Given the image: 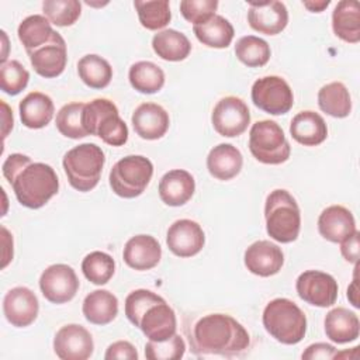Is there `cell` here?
Segmentation results:
<instances>
[{"label": "cell", "instance_id": "7dc6e473", "mask_svg": "<svg viewBox=\"0 0 360 360\" xmlns=\"http://www.w3.org/2000/svg\"><path fill=\"white\" fill-rule=\"evenodd\" d=\"M359 238L360 233L356 229L352 235H349L346 239L340 242V253L349 263H357L359 262Z\"/></svg>", "mask_w": 360, "mask_h": 360}, {"label": "cell", "instance_id": "c3c4849f", "mask_svg": "<svg viewBox=\"0 0 360 360\" xmlns=\"http://www.w3.org/2000/svg\"><path fill=\"white\" fill-rule=\"evenodd\" d=\"M1 236H3V245H4L1 267L4 269L10 263V260H13V236L8 233V231L4 226H1Z\"/></svg>", "mask_w": 360, "mask_h": 360}, {"label": "cell", "instance_id": "ac0fdd59", "mask_svg": "<svg viewBox=\"0 0 360 360\" xmlns=\"http://www.w3.org/2000/svg\"><path fill=\"white\" fill-rule=\"evenodd\" d=\"M246 269L259 277L277 274L284 264L281 248L270 240H256L245 250Z\"/></svg>", "mask_w": 360, "mask_h": 360}, {"label": "cell", "instance_id": "ee69618b", "mask_svg": "<svg viewBox=\"0 0 360 360\" xmlns=\"http://www.w3.org/2000/svg\"><path fill=\"white\" fill-rule=\"evenodd\" d=\"M218 0H183L180 1V13L193 25L201 24L215 15Z\"/></svg>", "mask_w": 360, "mask_h": 360}, {"label": "cell", "instance_id": "d6986e66", "mask_svg": "<svg viewBox=\"0 0 360 360\" xmlns=\"http://www.w3.org/2000/svg\"><path fill=\"white\" fill-rule=\"evenodd\" d=\"M132 127L142 139L155 141L162 138L170 124L167 111L156 103H142L132 112Z\"/></svg>", "mask_w": 360, "mask_h": 360}, {"label": "cell", "instance_id": "277c9868", "mask_svg": "<svg viewBox=\"0 0 360 360\" xmlns=\"http://www.w3.org/2000/svg\"><path fill=\"white\" fill-rule=\"evenodd\" d=\"M266 231L280 243L294 242L301 229V212L295 198L284 188L273 190L264 204Z\"/></svg>", "mask_w": 360, "mask_h": 360}, {"label": "cell", "instance_id": "4316f807", "mask_svg": "<svg viewBox=\"0 0 360 360\" xmlns=\"http://www.w3.org/2000/svg\"><path fill=\"white\" fill-rule=\"evenodd\" d=\"M325 333L332 342L343 345L353 342L360 333L359 316L347 308L338 307L330 309L325 316Z\"/></svg>", "mask_w": 360, "mask_h": 360}, {"label": "cell", "instance_id": "b9f144b4", "mask_svg": "<svg viewBox=\"0 0 360 360\" xmlns=\"http://www.w3.org/2000/svg\"><path fill=\"white\" fill-rule=\"evenodd\" d=\"M186 353V343L177 333L166 340H148L145 345V357L148 360H179Z\"/></svg>", "mask_w": 360, "mask_h": 360}, {"label": "cell", "instance_id": "52a82bcc", "mask_svg": "<svg viewBox=\"0 0 360 360\" xmlns=\"http://www.w3.org/2000/svg\"><path fill=\"white\" fill-rule=\"evenodd\" d=\"M153 174L152 162L142 155H128L111 169L108 180L111 190L122 198H135L148 187Z\"/></svg>", "mask_w": 360, "mask_h": 360}, {"label": "cell", "instance_id": "2e32d148", "mask_svg": "<svg viewBox=\"0 0 360 360\" xmlns=\"http://www.w3.org/2000/svg\"><path fill=\"white\" fill-rule=\"evenodd\" d=\"M34 70L46 79L62 75L68 63V49L63 37L55 31L52 38L42 46L28 52Z\"/></svg>", "mask_w": 360, "mask_h": 360}, {"label": "cell", "instance_id": "8d00e7d4", "mask_svg": "<svg viewBox=\"0 0 360 360\" xmlns=\"http://www.w3.org/2000/svg\"><path fill=\"white\" fill-rule=\"evenodd\" d=\"M134 7L141 25L146 30L158 31L170 22L172 13L167 0H136L134 1Z\"/></svg>", "mask_w": 360, "mask_h": 360}, {"label": "cell", "instance_id": "4dcf8cb0", "mask_svg": "<svg viewBox=\"0 0 360 360\" xmlns=\"http://www.w3.org/2000/svg\"><path fill=\"white\" fill-rule=\"evenodd\" d=\"M152 48L159 58L169 62L184 60L191 52L188 38L183 32L172 28L156 32L152 38Z\"/></svg>", "mask_w": 360, "mask_h": 360}, {"label": "cell", "instance_id": "44dd1931", "mask_svg": "<svg viewBox=\"0 0 360 360\" xmlns=\"http://www.w3.org/2000/svg\"><path fill=\"white\" fill-rule=\"evenodd\" d=\"M162 257L159 242L150 235H135L127 240L122 252V259L134 270L145 271L153 269Z\"/></svg>", "mask_w": 360, "mask_h": 360}, {"label": "cell", "instance_id": "d6a6232c", "mask_svg": "<svg viewBox=\"0 0 360 360\" xmlns=\"http://www.w3.org/2000/svg\"><path fill=\"white\" fill-rule=\"evenodd\" d=\"M17 34L18 39L21 41L28 53L46 44L55 34V30L52 28L49 20L45 15L34 14L28 15L20 22Z\"/></svg>", "mask_w": 360, "mask_h": 360}, {"label": "cell", "instance_id": "4fadbf2b", "mask_svg": "<svg viewBox=\"0 0 360 360\" xmlns=\"http://www.w3.org/2000/svg\"><path fill=\"white\" fill-rule=\"evenodd\" d=\"M94 350L90 332L77 323L62 326L53 338V352L62 360H87Z\"/></svg>", "mask_w": 360, "mask_h": 360}, {"label": "cell", "instance_id": "ba28073f", "mask_svg": "<svg viewBox=\"0 0 360 360\" xmlns=\"http://www.w3.org/2000/svg\"><path fill=\"white\" fill-rule=\"evenodd\" d=\"M249 150L260 163L280 165L288 160L291 146L283 128L276 121L262 120L250 128Z\"/></svg>", "mask_w": 360, "mask_h": 360}, {"label": "cell", "instance_id": "60d3db41", "mask_svg": "<svg viewBox=\"0 0 360 360\" xmlns=\"http://www.w3.org/2000/svg\"><path fill=\"white\" fill-rule=\"evenodd\" d=\"M30 80L28 70L15 59L7 60L0 66V87L4 93L15 96L21 93Z\"/></svg>", "mask_w": 360, "mask_h": 360}, {"label": "cell", "instance_id": "836d02e7", "mask_svg": "<svg viewBox=\"0 0 360 360\" xmlns=\"http://www.w3.org/2000/svg\"><path fill=\"white\" fill-rule=\"evenodd\" d=\"M77 73L82 82L90 89H104L112 79V68L100 55L87 53L77 62Z\"/></svg>", "mask_w": 360, "mask_h": 360}, {"label": "cell", "instance_id": "603a6c76", "mask_svg": "<svg viewBox=\"0 0 360 360\" xmlns=\"http://www.w3.org/2000/svg\"><path fill=\"white\" fill-rule=\"evenodd\" d=\"M194 190V177L183 169L169 170L159 181V197L169 207L184 205L193 197Z\"/></svg>", "mask_w": 360, "mask_h": 360}, {"label": "cell", "instance_id": "83f0119b", "mask_svg": "<svg viewBox=\"0 0 360 360\" xmlns=\"http://www.w3.org/2000/svg\"><path fill=\"white\" fill-rule=\"evenodd\" d=\"M332 28L336 37L345 42L360 41V11L356 0H342L332 13Z\"/></svg>", "mask_w": 360, "mask_h": 360}, {"label": "cell", "instance_id": "f907efd6", "mask_svg": "<svg viewBox=\"0 0 360 360\" xmlns=\"http://www.w3.org/2000/svg\"><path fill=\"white\" fill-rule=\"evenodd\" d=\"M1 107H3V138H6L10 129L13 128L14 120H13V111H10L8 105L3 100H1Z\"/></svg>", "mask_w": 360, "mask_h": 360}, {"label": "cell", "instance_id": "30bf717a", "mask_svg": "<svg viewBox=\"0 0 360 360\" xmlns=\"http://www.w3.org/2000/svg\"><path fill=\"white\" fill-rule=\"evenodd\" d=\"M211 122L221 136H239L250 124L249 107L242 98L226 96L215 104L211 114Z\"/></svg>", "mask_w": 360, "mask_h": 360}, {"label": "cell", "instance_id": "7bdbcfd3", "mask_svg": "<svg viewBox=\"0 0 360 360\" xmlns=\"http://www.w3.org/2000/svg\"><path fill=\"white\" fill-rule=\"evenodd\" d=\"M162 300L163 298L160 295H158L150 290H145V288L134 290L125 298V315L128 321L138 328L139 321L142 315L146 312V309Z\"/></svg>", "mask_w": 360, "mask_h": 360}, {"label": "cell", "instance_id": "6da1fadb", "mask_svg": "<svg viewBox=\"0 0 360 360\" xmlns=\"http://www.w3.org/2000/svg\"><path fill=\"white\" fill-rule=\"evenodd\" d=\"M1 170L18 202L27 208L44 207L59 190V179L53 167L42 162H32L27 155L11 153L4 160Z\"/></svg>", "mask_w": 360, "mask_h": 360}, {"label": "cell", "instance_id": "ab89813d", "mask_svg": "<svg viewBox=\"0 0 360 360\" xmlns=\"http://www.w3.org/2000/svg\"><path fill=\"white\" fill-rule=\"evenodd\" d=\"M44 15L56 27H69L77 21L82 13V3L77 0H45Z\"/></svg>", "mask_w": 360, "mask_h": 360}, {"label": "cell", "instance_id": "5b68a950", "mask_svg": "<svg viewBox=\"0 0 360 360\" xmlns=\"http://www.w3.org/2000/svg\"><path fill=\"white\" fill-rule=\"evenodd\" d=\"M104 163V152L96 143H80L69 149L62 160L69 184L82 193H87L98 184Z\"/></svg>", "mask_w": 360, "mask_h": 360}, {"label": "cell", "instance_id": "9a60e30c", "mask_svg": "<svg viewBox=\"0 0 360 360\" xmlns=\"http://www.w3.org/2000/svg\"><path fill=\"white\" fill-rule=\"evenodd\" d=\"M205 243V235L200 224L191 219L174 221L166 235L169 250L179 257H191L201 252Z\"/></svg>", "mask_w": 360, "mask_h": 360}, {"label": "cell", "instance_id": "cb8c5ba5", "mask_svg": "<svg viewBox=\"0 0 360 360\" xmlns=\"http://www.w3.org/2000/svg\"><path fill=\"white\" fill-rule=\"evenodd\" d=\"M243 165L240 150L231 143H219L214 146L207 156V169L210 174L218 180L226 181L236 177Z\"/></svg>", "mask_w": 360, "mask_h": 360}, {"label": "cell", "instance_id": "7c38bea8", "mask_svg": "<svg viewBox=\"0 0 360 360\" xmlns=\"http://www.w3.org/2000/svg\"><path fill=\"white\" fill-rule=\"evenodd\" d=\"M79 285L75 270L63 263L51 264L39 277L41 292L52 304H65L73 300Z\"/></svg>", "mask_w": 360, "mask_h": 360}, {"label": "cell", "instance_id": "e575fe53", "mask_svg": "<svg viewBox=\"0 0 360 360\" xmlns=\"http://www.w3.org/2000/svg\"><path fill=\"white\" fill-rule=\"evenodd\" d=\"M131 86L143 94L158 93L165 84V72L149 60L135 62L128 72Z\"/></svg>", "mask_w": 360, "mask_h": 360}, {"label": "cell", "instance_id": "816d5d0a", "mask_svg": "<svg viewBox=\"0 0 360 360\" xmlns=\"http://www.w3.org/2000/svg\"><path fill=\"white\" fill-rule=\"evenodd\" d=\"M302 4L312 13H321L330 4V0H316V1L311 0V1H302Z\"/></svg>", "mask_w": 360, "mask_h": 360}, {"label": "cell", "instance_id": "484cf974", "mask_svg": "<svg viewBox=\"0 0 360 360\" xmlns=\"http://www.w3.org/2000/svg\"><path fill=\"white\" fill-rule=\"evenodd\" d=\"M20 118L21 122L31 129H39L46 127L55 112L52 98L41 91H31L20 101Z\"/></svg>", "mask_w": 360, "mask_h": 360}, {"label": "cell", "instance_id": "ffe728a7", "mask_svg": "<svg viewBox=\"0 0 360 360\" xmlns=\"http://www.w3.org/2000/svg\"><path fill=\"white\" fill-rule=\"evenodd\" d=\"M138 328L149 340H166L176 333V314L169 304L162 300L150 305L142 315Z\"/></svg>", "mask_w": 360, "mask_h": 360}, {"label": "cell", "instance_id": "d590c367", "mask_svg": "<svg viewBox=\"0 0 360 360\" xmlns=\"http://www.w3.org/2000/svg\"><path fill=\"white\" fill-rule=\"evenodd\" d=\"M236 58L249 68H260L264 66L270 56V45L255 35H245L236 41L235 45Z\"/></svg>", "mask_w": 360, "mask_h": 360}, {"label": "cell", "instance_id": "e0dca14e", "mask_svg": "<svg viewBox=\"0 0 360 360\" xmlns=\"http://www.w3.org/2000/svg\"><path fill=\"white\" fill-rule=\"evenodd\" d=\"M38 311V298L27 287H14L3 298V314L15 328L30 326L37 319Z\"/></svg>", "mask_w": 360, "mask_h": 360}, {"label": "cell", "instance_id": "bcb514c9", "mask_svg": "<svg viewBox=\"0 0 360 360\" xmlns=\"http://www.w3.org/2000/svg\"><path fill=\"white\" fill-rule=\"evenodd\" d=\"M336 352H338V349H335V346H332L329 343L319 342V343L309 345L301 357L305 360H318V359L329 360V359H333Z\"/></svg>", "mask_w": 360, "mask_h": 360}, {"label": "cell", "instance_id": "74e56055", "mask_svg": "<svg viewBox=\"0 0 360 360\" xmlns=\"http://www.w3.org/2000/svg\"><path fill=\"white\" fill-rule=\"evenodd\" d=\"M86 103H69L65 104L56 114L58 131L70 139H80L89 135L83 125V110Z\"/></svg>", "mask_w": 360, "mask_h": 360}, {"label": "cell", "instance_id": "9c48e42d", "mask_svg": "<svg viewBox=\"0 0 360 360\" xmlns=\"http://www.w3.org/2000/svg\"><path fill=\"white\" fill-rule=\"evenodd\" d=\"M253 104L271 115L288 112L294 105V94L290 84L280 76H264L252 86Z\"/></svg>", "mask_w": 360, "mask_h": 360}, {"label": "cell", "instance_id": "1f68e13d", "mask_svg": "<svg viewBox=\"0 0 360 360\" xmlns=\"http://www.w3.org/2000/svg\"><path fill=\"white\" fill-rule=\"evenodd\" d=\"M318 105L330 117L345 118L352 111L350 93L342 82L328 83L318 91Z\"/></svg>", "mask_w": 360, "mask_h": 360}, {"label": "cell", "instance_id": "f35d334b", "mask_svg": "<svg viewBox=\"0 0 360 360\" xmlns=\"http://www.w3.org/2000/svg\"><path fill=\"white\" fill-rule=\"evenodd\" d=\"M82 271L90 283L96 285H103L107 284L114 276L115 262L108 253L94 250L86 255V257L83 259Z\"/></svg>", "mask_w": 360, "mask_h": 360}, {"label": "cell", "instance_id": "681fc988", "mask_svg": "<svg viewBox=\"0 0 360 360\" xmlns=\"http://www.w3.org/2000/svg\"><path fill=\"white\" fill-rule=\"evenodd\" d=\"M357 270H359V262L356 263V267H354V277H353V281L352 284L347 287V298L350 301V304L354 307V308H359L360 304H359V287H357Z\"/></svg>", "mask_w": 360, "mask_h": 360}, {"label": "cell", "instance_id": "7a4b0ae2", "mask_svg": "<svg viewBox=\"0 0 360 360\" xmlns=\"http://www.w3.org/2000/svg\"><path fill=\"white\" fill-rule=\"evenodd\" d=\"M195 356H242L250 345V336L240 322L226 314H208L193 326L188 338Z\"/></svg>", "mask_w": 360, "mask_h": 360}, {"label": "cell", "instance_id": "8992f818", "mask_svg": "<svg viewBox=\"0 0 360 360\" xmlns=\"http://www.w3.org/2000/svg\"><path fill=\"white\" fill-rule=\"evenodd\" d=\"M83 125L89 135L101 138L110 146H122L128 141V127L120 117L117 105L108 98L86 103Z\"/></svg>", "mask_w": 360, "mask_h": 360}, {"label": "cell", "instance_id": "5bb4252c", "mask_svg": "<svg viewBox=\"0 0 360 360\" xmlns=\"http://www.w3.org/2000/svg\"><path fill=\"white\" fill-rule=\"evenodd\" d=\"M248 22L260 34L277 35L288 24V11L283 1H249Z\"/></svg>", "mask_w": 360, "mask_h": 360}, {"label": "cell", "instance_id": "7402d4cb", "mask_svg": "<svg viewBox=\"0 0 360 360\" xmlns=\"http://www.w3.org/2000/svg\"><path fill=\"white\" fill-rule=\"evenodd\" d=\"M318 231L323 239L340 243L356 231L354 217L343 205L326 207L318 218Z\"/></svg>", "mask_w": 360, "mask_h": 360}, {"label": "cell", "instance_id": "f1b7e54d", "mask_svg": "<svg viewBox=\"0 0 360 360\" xmlns=\"http://www.w3.org/2000/svg\"><path fill=\"white\" fill-rule=\"evenodd\" d=\"M82 311L90 323L107 325L118 314V300L107 290H94L84 297Z\"/></svg>", "mask_w": 360, "mask_h": 360}, {"label": "cell", "instance_id": "d4e9b609", "mask_svg": "<svg viewBox=\"0 0 360 360\" xmlns=\"http://www.w3.org/2000/svg\"><path fill=\"white\" fill-rule=\"evenodd\" d=\"M290 134L294 141L304 146H316L328 136L325 120L315 111H300L290 124Z\"/></svg>", "mask_w": 360, "mask_h": 360}, {"label": "cell", "instance_id": "f546056e", "mask_svg": "<svg viewBox=\"0 0 360 360\" xmlns=\"http://www.w3.org/2000/svg\"><path fill=\"white\" fill-rule=\"evenodd\" d=\"M193 32L202 45L217 49L229 46L235 35L233 25L229 20L218 14L201 24L193 25Z\"/></svg>", "mask_w": 360, "mask_h": 360}, {"label": "cell", "instance_id": "3957f363", "mask_svg": "<svg viewBox=\"0 0 360 360\" xmlns=\"http://www.w3.org/2000/svg\"><path fill=\"white\" fill-rule=\"evenodd\" d=\"M263 326L283 345H297L307 333L304 311L288 298H274L263 309Z\"/></svg>", "mask_w": 360, "mask_h": 360}, {"label": "cell", "instance_id": "8fae6325", "mask_svg": "<svg viewBox=\"0 0 360 360\" xmlns=\"http://www.w3.org/2000/svg\"><path fill=\"white\" fill-rule=\"evenodd\" d=\"M295 290L298 297L307 304L326 308L336 302L339 285L335 277L325 271L307 270L298 276Z\"/></svg>", "mask_w": 360, "mask_h": 360}, {"label": "cell", "instance_id": "f6af8a7d", "mask_svg": "<svg viewBox=\"0 0 360 360\" xmlns=\"http://www.w3.org/2000/svg\"><path fill=\"white\" fill-rule=\"evenodd\" d=\"M105 360H138V352L135 346L127 340H118L111 343L104 354Z\"/></svg>", "mask_w": 360, "mask_h": 360}]
</instances>
